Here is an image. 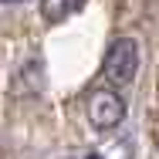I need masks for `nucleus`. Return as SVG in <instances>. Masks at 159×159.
Returning a JSON list of instances; mask_svg holds the SVG:
<instances>
[{"mask_svg": "<svg viewBox=\"0 0 159 159\" xmlns=\"http://www.w3.org/2000/svg\"><path fill=\"white\" fill-rule=\"evenodd\" d=\"M122 115H125V102L115 95V92H108V88L92 92V98H88V119H92L95 129L108 132V129H115L122 122Z\"/></svg>", "mask_w": 159, "mask_h": 159, "instance_id": "f03ea898", "label": "nucleus"}, {"mask_svg": "<svg viewBox=\"0 0 159 159\" xmlns=\"http://www.w3.org/2000/svg\"><path fill=\"white\" fill-rule=\"evenodd\" d=\"M135 68H139V48L132 37H119L112 41V48L105 51V64H102V75L112 81V85H129L135 78Z\"/></svg>", "mask_w": 159, "mask_h": 159, "instance_id": "f257e3e1", "label": "nucleus"}, {"mask_svg": "<svg viewBox=\"0 0 159 159\" xmlns=\"http://www.w3.org/2000/svg\"><path fill=\"white\" fill-rule=\"evenodd\" d=\"M85 159H102V156H85Z\"/></svg>", "mask_w": 159, "mask_h": 159, "instance_id": "20e7f679", "label": "nucleus"}, {"mask_svg": "<svg viewBox=\"0 0 159 159\" xmlns=\"http://www.w3.org/2000/svg\"><path fill=\"white\" fill-rule=\"evenodd\" d=\"M3 3H14V0H3Z\"/></svg>", "mask_w": 159, "mask_h": 159, "instance_id": "39448f33", "label": "nucleus"}, {"mask_svg": "<svg viewBox=\"0 0 159 159\" xmlns=\"http://www.w3.org/2000/svg\"><path fill=\"white\" fill-rule=\"evenodd\" d=\"M81 3H85V0H44V3H41V14H44V20L58 24L64 17H71L75 10H81Z\"/></svg>", "mask_w": 159, "mask_h": 159, "instance_id": "7ed1b4c3", "label": "nucleus"}]
</instances>
